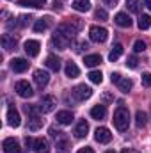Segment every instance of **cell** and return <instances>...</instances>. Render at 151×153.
I'll use <instances>...</instances> for the list:
<instances>
[{
    "instance_id": "obj_1",
    "label": "cell",
    "mask_w": 151,
    "mask_h": 153,
    "mask_svg": "<svg viewBox=\"0 0 151 153\" xmlns=\"http://www.w3.org/2000/svg\"><path fill=\"white\" fill-rule=\"evenodd\" d=\"M114 126L119 130V132H126L128 130V125H130V112L126 107H117L115 112H114Z\"/></svg>"
},
{
    "instance_id": "obj_2",
    "label": "cell",
    "mask_w": 151,
    "mask_h": 153,
    "mask_svg": "<svg viewBox=\"0 0 151 153\" xmlns=\"http://www.w3.org/2000/svg\"><path fill=\"white\" fill-rule=\"evenodd\" d=\"M71 94H73V98H75L76 102H84V100H87V98L93 96V89L89 85H85V84H78V85L73 87Z\"/></svg>"
},
{
    "instance_id": "obj_3",
    "label": "cell",
    "mask_w": 151,
    "mask_h": 153,
    "mask_svg": "<svg viewBox=\"0 0 151 153\" xmlns=\"http://www.w3.org/2000/svg\"><path fill=\"white\" fill-rule=\"evenodd\" d=\"M89 38H91V41H94V43H105L107 38H109V30L103 29V27L93 25L89 29Z\"/></svg>"
},
{
    "instance_id": "obj_4",
    "label": "cell",
    "mask_w": 151,
    "mask_h": 153,
    "mask_svg": "<svg viewBox=\"0 0 151 153\" xmlns=\"http://www.w3.org/2000/svg\"><path fill=\"white\" fill-rule=\"evenodd\" d=\"M14 91H16L21 98H30V96L34 94L32 85H30L27 80H18V82L14 84Z\"/></svg>"
},
{
    "instance_id": "obj_5",
    "label": "cell",
    "mask_w": 151,
    "mask_h": 153,
    "mask_svg": "<svg viewBox=\"0 0 151 153\" xmlns=\"http://www.w3.org/2000/svg\"><path fill=\"white\" fill-rule=\"evenodd\" d=\"M94 139H96L100 144H107V143H110L112 134H110V130H109V128L100 126V128H96V130H94Z\"/></svg>"
},
{
    "instance_id": "obj_6",
    "label": "cell",
    "mask_w": 151,
    "mask_h": 153,
    "mask_svg": "<svg viewBox=\"0 0 151 153\" xmlns=\"http://www.w3.org/2000/svg\"><path fill=\"white\" fill-rule=\"evenodd\" d=\"M55 105H57V102H55V98L53 96H50V94H46V96H43L41 98V103H39V109H41V112H52L53 109H55Z\"/></svg>"
},
{
    "instance_id": "obj_7",
    "label": "cell",
    "mask_w": 151,
    "mask_h": 153,
    "mask_svg": "<svg viewBox=\"0 0 151 153\" xmlns=\"http://www.w3.org/2000/svg\"><path fill=\"white\" fill-rule=\"evenodd\" d=\"M2 148H4V153H20V143L14 137H7L2 143Z\"/></svg>"
},
{
    "instance_id": "obj_8",
    "label": "cell",
    "mask_w": 151,
    "mask_h": 153,
    "mask_svg": "<svg viewBox=\"0 0 151 153\" xmlns=\"http://www.w3.org/2000/svg\"><path fill=\"white\" fill-rule=\"evenodd\" d=\"M29 61H25V59H21V57H16V59H13L11 61V70L14 71V73H23V71H27L29 70Z\"/></svg>"
},
{
    "instance_id": "obj_9",
    "label": "cell",
    "mask_w": 151,
    "mask_h": 153,
    "mask_svg": "<svg viewBox=\"0 0 151 153\" xmlns=\"http://www.w3.org/2000/svg\"><path fill=\"white\" fill-rule=\"evenodd\" d=\"M23 48H25V53H27L29 57H36L39 53L41 45H39V41H36V39H29V41H25Z\"/></svg>"
},
{
    "instance_id": "obj_10",
    "label": "cell",
    "mask_w": 151,
    "mask_h": 153,
    "mask_svg": "<svg viewBox=\"0 0 151 153\" xmlns=\"http://www.w3.org/2000/svg\"><path fill=\"white\" fill-rule=\"evenodd\" d=\"M30 148H32L36 153H48V152H50V144H48V141H46V139H43V137L34 139Z\"/></svg>"
},
{
    "instance_id": "obj_11",
    "label": "cell",
    "mask_w": 151,
    "mask_h": 153,
    "mask_svg": "<svg viewBox=\"0 0 151 153\" xmlns=\"http://www.w3.org/2000/svg\"><path fill=\"white\" fill-rule=\"evenodd\" d=\"M7 123H9L13 128H16V126H20V125H21L20 112H18L14 107H9V109H7Z\"/></svg>"
},
{
    "instance_id": "obj_12",
    "label": "cell",
    "mask_w": 151,
    "mask_h": 153,
    "mask_svg": "<svg viewBox=\"0 0 151 153\" xmlns=\"http://www.w3.org/2000/svg\"><path fill=\"white\" fill-rule=\"evenodd\" d=\"M34 82L38 84V87H46L48 85V82H50V75L46 73V71H43V70H36L34 71Z\"/></svg>"
},
{
    "instance_id": "obj_13",
    "label": "cell",
    "mask_w": 151,
    "mask_h": 153,
    "mask_svg": "<svg viewBox=\"0 0 151 153\" xmlns=\"http://www.w3.org/2000/svg\"><path fill=\"white\" fill-rule=\"evenodd\" d=\"M87 132H89V123L85 119H80L75 126V137L76 139H84L87 135Z\"/></svg>"
},
{
    "instance_id": "obj_14",
    "label": "cell",
    "mask_w": 151,
    "mask_h": 153,
    "mask_svg": "<svg viewBox=\"0 0 151 153\" xmlns=\"http://www.w3.org/2000/svg\"><path fill=\"white\" fill-rule=\"evenodd\" d=\"M114 22H115L119 27H123V29L132 27V18H130L126 13H117V14H115V18H114Z\"/></svg>"
},
{
    "instance_id": "obj_15",
    "label": "cell",
    "mask_w": 151,
    "mask_h": 153,
    "mask_svg": "<svg viewBox=\"0 0 151 153\" xmlns=\"http://www.w3.org/2000/svg\"><path fill=\"white\" fill-rule=\"evenodd\" d=\"M2 46L5 50H14L18 46V39L14 38L13 34H4L2 36Z\"/></svg>"
},
{
    "instance_id": "obj_16",
    "label": "cell",
    "mask_w": 151,
    "mask_h": 153,
    "mask_svg": "<svg viewBox=\"0 0 151 153\" xmlns=\"http://www.w3.org/2000/svg\"><path fill=\"white\" fill-rule=\"evenodd\" d=\"M44 64H46V68H48V70H52V71H59V70H61V61H59V57H57V55H53V53L46 57Z\"/></svg>"
},
{
    "instance_id": "obj_17",
    "label": "cell",
    "mask_w": 151,
    "mask_h": 153,
    "mask_svg": "<svg viewBox=\"0 0 151 153\" xmlns=\"http://www.w3.org/2000/svg\"><path fill=\"white\" fill-rule=\"evenodd\" d=\"M55 119H57V123H61V125H71V123H73V114H71L70 111H59Z\"/></svg>"
},
{
    "instance_id": "obj_18",
    "label": "cell",
    "mask_w": 151,
    "mask_h": 153,
    "mask_svg": "<svg viewBox=\"0 0 151 153\" xmlns=\"http://www.w3.org/2000/svg\"><path fill=\"white\" fill-rule=\"evenodd\" d=\"M50 25H52V18H50V16L41 18V20H36V23H34V30H36V32H44Z\"/></svg>"
},
{
    "instance_id": "obj_19",
    "label": "cell",
    "mask_w": 151,
    "mask_h": 153,
    "mask_svg": "<svg viewBox=\"0 0 151 153\" xmlns=\"http://www.w3.org/2000/svg\"><path fill=\"white\" fill-rule=\"evenodd\" d=\"M107 116V109H105V105H94L93 109H91V117L93 119H103Z\"/></svg>"
},
{
    "instance_id": "obj_20",
    "label": "cell",
    "mask_w": 151,
    "mask_h": 153,
    "mask_svg": "<svg viewBox=\"0 0 151 153\" xmlns=\"http://www.w3.org/2000/svg\"><path fill=\"white\" fill-rule=\"evenodd\" d=\"M84 62H85V66L94 68V66H100L101 64V57L98 53H91V55H85L84 57Z\"/></svg>"
},
{
    "instance_id": "obj_21",
    "label": "cell",
    "mask_w": 151,
    "mask_h": 153,
    "mask_svg": "<svg viewBox=\"0 0 151 153\" xmlns=\"http://www.w3.org/2000/svg\"><path fill=\"white\" fill-rule=\"evenodd\" d=\"M115 84H117V89H119L121 93H128V91L133 87V82H132L130 78H124V76H121Z\"/></svg>"
},
{
    "instance_id": "obj_22",
    "label": "cell",
    "mask_w": 151,
    "mask_h": 153,
    "mask_svg": "<svg viewBox=\"0 0 151 153\" xmlns=\"http://www.w3.org/2000/svg\"><path fill=\"white\" fill-rule=\"evenodd\" d=\"M71 7H73L75 11H78V13H85V11L91 9V2H89V0H73Z\"/></svg>"
},
{
    "instance_id": "obj_23",
    "label": "cell",
    "mask_w": 151,
    "mask_h": 153,
    "mask_svg": "<svg viewBox=\"0 0 151 153\" xmlns=\"http://www.w3.org/2000/svg\"><path fill=\"white\" fill-rule=\"evenodd\" d=\"M64 71H66V76H70V78H76V76L80 75V70H78V66H76L73 61L66 62V68H64Z\"/></svg>"
},
{
    "instance_id": "obj_24",
    "label": "cell",
    "mask_w": 151,
    "mask_h": 153,
    "mask_svg": "<svg viewBox=\"0 0 151 153\" xmlns=\"http://www.w3.org/2000/svg\"><path fill=\"white\" fill-rule=\"evenodd\" d=\"M43 126V119L39 117V116H32V117H29V125H27V128L30 130V132H36Z\"/></svg>"
},
{
    "instance_id": "obj_25",
    "label": "cell",
    "mask_w": 151,
    "mask_h": 153,
    "mask_svg": "<svg viewBox=\"0 0 151 153\" xmlns=\"http://www.w3.org/2000/svg\"><path fill=\"white\" fill-rule=\"evenodd\" d=\"M121 55H123V45H119V43H117V45H114L112 52L109 53V61H112V62H114V61H117Z\"/></svg>"
},
{
    "instance_id": "obj_26",
    "label": "cell",
    "mask_w": 151,
    "mask_h": 153,
    "mask_svg": "<svg viewBox=\"0 0 151 153\" xmlns=\"http://www.w3.org/2000/svg\"><path fill=\"white\" fill-rule=\"evenodd\" d=\"M150 27H151V16L150 14H142L139 18V29L141 30H148Z\"/></svg>"
},
{
    "instance_id": "obj_27",
    "label": "cell",
    "mask_w": 151,
    "mask_h": 153,
    "mask_svg": "<svg viewBox=\"0 0 151 153\" xmlns=\"http://www.w3.org/2000/svg\"><path fill=\"white\" fill-rule=\"evenodd\" d=\"M57 148H59V153H68L70 152V141L68 137H62L57 141Z\"/></svg>"
},
{
    "instance_id": "obj_28",
    "label": "cell",
    "mask_w": 151,
    "mask_h": 153,
    "mask_svg": "<svg viewBox=\"0 0 151 153\" xmlns=\"http://www.w3.org/2000/svg\"><path fill=\"white\" fill-rule=\"evenodd\" d=\"M126 9L130 13H139L141 11V2L139 0H126Z\"/></svg>"
},
{
    "instance_id": "obj_29",
    "label": "cell",
    "mask_w": 151,
    "mask_h": 153,
    "mask_svg": "<svg viewBox=\"0 0 151 153\" xmlns=\"http://www.w3.org/2000/svg\"><path fill=\"white\" fill-rule=\"evenodd\" d=\"M146 119H148V114H146V112L137 111V114H135V123H137V126H139V128H142V126L146 125Z\"/></svg>"
},
{
    "instance_id": "obj_30",
    "label": "cell",
    "mask_w": 151,
    "mask_h": 153,
    "mask_svg": "<svg viewBox=\"0 0 151 153\" xmlns=\"http://www.w3.org/2000/svg\"><path fill=\"white\" fill-rule=\"evenodd\" d=\"M23 111L30 116V117H32V116H39V112H41L39 105H29V103H27V105H23Z\"/></svg>"
},
{
    "instance_id": "obj_31",
    "label": "cell",
    "mask_w": 151,
    "mask_h": 153,
    "mask_svg": "<svg viewBox=\"0 0 151 153\" xmlns=\"http://www.w3.org/2000/svg\"><path fill=\"white\" fill-rule=\"evenodd\" d=\"M89 80H91L93 84H101V82H103V75H101V71H96V70L91 71V73H89Z\"/></svg>"
},
{
    "instance_id": "obj_32",
    "label": "cell",
    "mask_w": 151,
    "mask_h": 153,
    "mask_svg": "<svg viewBox=\"0 0 151 153\" xmlns=\"http://www.w3.org/2000/svg\"><path fill=\"white\" fill-rule=\"evenodd\" d=\"M44 0H20V5L23 7H41Z\"/></svg>"
},
{
    "instance_id": "obj_33",
    "label": "cell",
    "mask_w": 151,
    "mask_h": 153,
    "mask_svg": "<svg viewBox=\"0 0 151 153\" xmlns=\"http://www.w3.org/2000/svg\"><path fill=\"white\" fill-rule=\"evenodd\" d=\"M94 18L100 20V22H107V20H109V14H107L105 9H96V11H94Z\"/></svg>"
},
{
    "instance_id": "obj_34",
    "label": "cell",
    "mask_w": 151,
    "mask_h": 153,
    "mask_svg": "<svg viewBox=\"0 0 151 153\" xmlns=\"http://www.w3.org/2000/svg\"><path fill=\"white\" fill-rule=\"evenodd\" d=\"M133 50H135L137 53H139V52H144V50H146V43H144V41H141V39H139V41H135Z\"/></svg>"
},
{
    "instance_id": "obj_35",
    "label": "cell",
    "mask_w": 151,
    "mask_h": 153,
    "mask_svg": "<svg viewBox=\"0 0 151 153\" xmlns=\"http://www.w3.org/2000/svg\"><path fill=\"white\" fill-rule=\"evenodd\" d=\"M137 64H139V59H137L135 55L128 57V61H126V66H128V68H132V70H133V68H137Z\"/></svg>"
},
{
    "instance_id": "obj_36",
    "label": "cell",
    "mask_w": 151,
    "mask_h": 153,
    "mask_svg": "<svg viewBox=\"0 0 151 153\" xmlns=\"http://www.w3.org/2000/svg\"><path fill=\"white\" fill-rule=\"evenodd\" d=\"M142 84L146 87H151V73H144L142 75Z\"/></svg>"
},
{
    "instance_id": "obj_37",
    "label": "cell",
    "mask_w": 151,
    "mask_h": 153,
    "mask_svg": "<svg viewBox=\"0 0 151 153\" xmlns=\"http://www.w3.org/2000/svg\"><path fill=\"white\" fill-rule=\"evenodd\" d=\"M117 2H119V0H103V4H105V5H109V7H115V5H117Z\"/></svg>"
},
{
    "instance_id": "obj_38",
    "label": "cell",
    "mask_w": 151,
    "mask_h": 153,
    "mask_svg": "<svg viewBox=\"0 0 151 153\" xmlns=\"http://www.w3.org/2000/svg\"><path fill=\"white\" fill-rule=\"evenodd\" d=\"M76 153H94V150H93V148H89V146H85V148H80Z\"/></svg>"
},
{
    "instance_id": "obj_39",
    "label": "cell",
    "mask_w": 151,
    "mask_h": 153,
    "mask_svg": "<svg viewBox=\"0 0 151 153\" xmlns=\"http://www.w3.org/2000/svg\"><path fill=\"white\" fill-rule=\"evenodd\" d=\"M84 48H87V43H78L76 45V52H82Z\"/></svg>"
},
{
    "instance_id": "obj_40",
    "label": "cell",
    "mask_w": 151,
    "mask_h": 153,
    "mask_svg": "<svg viewBox=\"0 0 151 153\" xmlns=\"http://www.w3.org/2000/svg\"><path fill=\"white\" fill-rule=\"evenodd\" d=\"M119 78H121V75H119V73H112V75H110V80H112L114 84H115V82H117Z\"/></svg>"
},
{
    "instance_id": "obj_41",
    "label": "cell",
    "mask_w": 151,
    "mask_h": 153,
    "mask_svg": "<svg viewBox=\"0 0 151 153\" xmlns=\"http://www.w3.org/2000/svg\"><path fill=\"white\" fill-rule=\"evenodd\" d=\"M121 153H141V152H137V150H132V148H124Z\"/></svg>"
},
{
    "instance_id": "obj_42",
    "label": "cell",
    "mask_w": 151,
    "mask_h": 153,
    "mask_svg": "<svg viewBox=\"0 0 151 153\" xmlns=\"http://www.w3.org/2000/svg\"><path fill=\"white\" fill-rule=\"evenodd\" d=\"M144 5H146V7L151 11V0H144Z\"/></svg>"
},
{
    "instance_id": "obj_43",
    "label": "cell",
    "mask_w": 151,
    "mask_h": 153,
    "mask_svg": "<svg viewBox=\"0 0 151 153\" xmlns=\"http://www.w3.org/2000/svg\"><path fill=\"white\" fill-rule=\"evenodd\" d=\"M105 153H115V152H114V150H109V152H105Z\"/></svg>"
}]
</instances>
